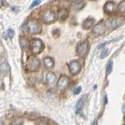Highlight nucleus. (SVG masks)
<instances>
[{"label": "nucleus", "instance_id": "f03ea898", "mask_svg": "<svg viewBox=\"0 0 125 125\" xmlns=\"http://www.w3.org/2000/svg\"><path fill=\"white\" fill-rule=\"evenodd\" d=\"M31 49L34 54H38L43 49V44L41 40L34 39L31 41Z\"/></svg>", "mask_w": 125, "mask_h": 125}, {"label": "nucleus", "instance_id": "f3484780", "mask_svg": "<svg viewBox=\"0 0 125 125\" xmlns=\"http://www.w3.org/2000/svg\"><path fill=\"white\" fill-rule=\"evenodd\" d=\"M93 24V21L91 19H87L83 23V28L85 30H88L92 27Z\"/></svg>", "mask_w": 125, "mask_h": 125}, {"label": "nucleus", "instance_id": "a211bd4d", "mask_svg": "<svg viewBox=\"0 0 125 125\" xmlns=\"http://www.w3.org/2000/svg\"><path fill=\"white\" fill-rule=\"evenodd\" d=\"M118 10L121 13H125V0H123L118 4Z\"/></svg>", "mask_w": 125, "mask_h": 125}, {"label": "nucleus", "instance_id": "dca6fc26", "mask_svg": "<svg viewBox=\"0 0 125 125\" xmlns=\"http://www.w3.org/2000/svg\"><path fill=\"white\" fill-rule=\"evenodd\" d=\"M10 70V67L7 62H3L0 64V72L2 73H7Z\"/></svg>", "mask_w": 125, "mask_h": 125}, {"label": "nucleus", "instance_id": "0eeeda50", "mask_svg": "<svg viewBox=\"0 0 125 125\" xmlns=\"http://www.w3.org/2000/svg\"><path fill=\"white\" fill-rule=\"evenodd\" d=\"M69 68L71 74L73 75H76L80 72L81 69V66L80 63L77 61H73L70 64Z\"/></svg>", "mask_w": 125, "mask_h": 125}, {"label": "nucleus", "instance_id": "c85d7f7f", "mask_svg": "<svg viewBox=\"0 0 125 125\" xmlns=\"http://www.w3.org/2000/svg\"><path fill=\"white\" fill-rule=\"evenodd\" d=\"M105 103H108V101H107V100H108V99H107V96H105Z\"/></svg>", "mask_w": 125, "mask_h": 125}, {"label": "nucleus", "instance_id": "cd10ccee", "mask_svg": "<svg viewBox=\"0 0 125 125\" xmlns=\"http://www.w3.org/2000/svg\"><path fill=\"white\" fill-rule=\"evenodd\" d=\"M122 109H123V112L124 113H125V104H123V106Z\"/></svg>", "mask_w": 125, "mask_h": 125}, {"label": "nucleus", "instance_id": "f8f14e48", "mask_svg": "<svg viewBox=\"0 0 125 125\" xmlns=\"http://www.w3.org/2000/svg\"><path fill=\"white\" fill-rule=\"evenodd\" d=\"M40 60L38 58L35 57L34 58L31 62V66H30V70L31 71H36L38 70L39 67H40Z\"/></svg>", "mask_w": 125, "mask_h": 125}, {"label": "nucleus", "instance_id": "4468645a", "mask_svg": "<svg viewBox=\"0 0 125 125\" xmlns=\"http://www.w3.org/2000/svg\"><path fill=\"white\" fill-rule=\"evenodd\" d=\"M43 63H44V66L46 68L51 69L52 68L53 66H54V60L53 59L50 58V57H46L43 60Z\"/></svg>", "mask_w": 125, "mask_h": 125}, {"label": "nucleus", "instance_id": "ddd939ff", "mask_svg": "<svg viewBox=\"0 0 125 125\" xmlns=\"http://www.w3.org/2000/svg\"><path fill=\"white\" fill-rule=\"evenodd\" d=\"M56 80V75L52 72H49L46 76V81L48 84H53Z\"/></svg>", "mask_w": 125, "mask_h": 125}, {"label": "nucleus", "instance_id": "4be33fe9", "mask_svg": "<svg viewBox=\"0 0 125 125\" xmlns=\"http://www.w3.org/2000/svg\"><path fill=\"white\" fill-rule=\"evenodd\" d=\"M41 3V0H34V1L33 2V3L31 4L30 8H34L36 6H38V4H40Z\"/></svg>", "mask_w": 125, "mask_h": 125}, {"label": "nucleus", "instance_id": "20e7f679", "mask_svg": "<svg viewBox=\"0 0 125 125\" xmlns=\"http://www.w3.org/2000/svg\"><path fill=\"white\" fill-rule=\"evenodd\" d=\"M88 49V42L87 41L78 44L76 48L77 54L81 57H84L86 54Z\"/></svg>", "mask_w": 125, "mask_h": 125}, {"label": "nucleus", "instance_id": "9b49d317", "mask_svg": "<svg viewBox=\"0 0 125 125\" xmlns=\"http://www.w3.org/2000/svg\"><path fill=\"white\" fill-rule=\"evenodd\" d=\"M69 14L68 11L66 9L62 8L59 10L58 13V18L60 21H64L68 18Z\"/></svg>", "mask_w": 125, "mask_h": 125}, {"label": "nucleus", "instance_id": "bb28decb", "mask_svg": "<svg viewBox=\"0 0 125 125\" xmlns=\"http://www.w3.org/2000/svg\"><path fill=\"white\" fill-rule=\"evenodd\" d=\"M3 3H4L3 0H0V8H1L3 6Z\"/></svg>", "mask_w": 125, "mask_h": 125}, {"label": "nucleus", "instance_id": "7ed1b4c3", "mask_svg": "<svg viewBox=\"0 0 125 125\" xmlns=\"http://www.w3.org/2000/svg\"><path fill=\"white\" fill-rule=\"evenodd\" d=\"M43 21L47 24H51L56 20V15L51 10H47L43 15Z\"/></svg>", "mask_w": 125, "mask_h": 125}, {"label": "nucleus", "instance_id": "9d476101", "mask_svg": "<svg viewBox=\"0 0 125 125\" xmlns=\"http://www.w3.org/2000/svg\"><path fill=\"white\" fill-rule=\"evenodd\" d=\"M123 23V20L121 18H116L113 19L111 23V28L113 30H115L119 27Z\"/></svg>", "mask_w": 125, "mask_h": 125}, {"label": "nucleus", "instance_id": "1a4fd4ad", "mask_svg": "<svg viewBox=\"0 0 125 125\" xmlns=\"http://www.w3.org/2000/svg\"><path fill=\"white\" fill-rule=\"evenodd\" d=\"M86 98L87 95L84 94V95L82 97H81V98L78 100V101H77L76 104V109L77 113L81 111L83 107L84 106V103H85L86 100Z\"/></svg>", "mask_w": 125, "mask_h": 125}, {"label": "nucleus", "instance_id": "2f4dec72", "mask_svg": "<svg viewBox=\"0 0 125 125\" xmlns=\"http://www.w3.org/2000/svg\"><path fill=\"white\" fill-rule=\"evenodd\" d=\"M123 119H124V121H125V116H124V117H123Z\"/></svg>", "mask_w": 125, "mask_h": 125}, {"label": "nucleus", "instance_id": "c756f323", "mask_svg": "<svg viewBox=\"0 0 125 125\" xmlns=\"http://www.w3.org/2000/svg\"><path fill=\"white\" fill-rule=\"evenodd\" d=\"M69 1H71V2H75V1H76L77 0H69Z\"/></svg>", "mask_w": 125, "mask_h": 125}, {"label": "nucleus", "instance_id": "39448f33", "mask_svg": "<svg viewBox=\"0 0 125 125\" xmlns=\"http://www.w3.org/2000/svg\"><path fill=\"white\" fill-rule=\"evenodd\" d=\"M106 31V26L103 21H100L94 26L93 29V33L95 35L100 36L104 33Z\"/></svg>", "mask_w": 125, "mask_h": 125}, {"label": "nucleus", "instance_id": "2eb2a0df", "mask_svg": "<svg viewBox=\"0 0 125 125\" xmlns=\"http://www.w3.org/2000/svg\"><path fill=\"white\" fill-rule=\"evenodd\" d=\"M20 46L21 47V48L23 49L24 51H26L29 49V47H30V41H28V39H26V38H21L20 39Z\"/></svg>", "mask_w": 125, "mask_h": 125}, {"label": "nucleus", "instance_id": "393cba45", "mask_svg": "<svg viewBox=\"0 0 125 125\" xmlns=\"http://www.w3.org/2000/svg\"><path fill=\"white\" fill-rule=\"evenodd\" d=\"M81 86H79L78 87V88H76L75 89V90H74V94H78L79 93H80V92H81Z\"/></svg>", "mask_w": 125, "mask_h": 125}, {"label": "nucleus", "instance_id": "f257e3e1", "mask_svg": "<svg viewBox=\"0 0 125 125\" xmlns=\"http://www.w3.org/2000/svg\"><path fill=\"white\" fill-rule=\"evenodd\" d=\"M26 29L30 34H38L41 33L42 27L38 21L32 20L29 21L26 24Z\"/></svg>", "mask_w": 125, "mask_h": 125}, {"label": "nucleus", "instance_id": "b1692460", "mask_svg": "<svg viewBox=\"0 0 125 125\" xmlns=\"http://www.w3.org/2000/svg\"><path fill=\"white\" fill-rule=\"evenodd\" d=\"M84 3H80L79 4H78L76 6L75 9H76V10H81V9H82L84 7Z\"/></svg>", "mask_w": 125, "mask_h": 125}, {"label": "nucleus", "instance_id": "7c9ffc66", "mask_svg": "<svg viewBox=\"0 0 125 125\" xmlns=\"http://www.w3.org/2000/svg\"><path fill=\"white\" fill-rule=\"evenodd\" d=\"M0 125H4V123L2 121H0Z\"/></svg>", "mask_w": 125, "mask_h": 125}, {"label": "nucleus", "instance_id": "6ab92c4d", "mask_svg": "<svg viewBox=\"0 0 125 125\" xmlns=\"http://www.w3.org/2000/svg\"><path fill=\"white\" fill-rule=\"evenodd\" d=\"M113 61H110L107 64V67H106V73L107 74H109L112 72V70H113Z\"/></svg>", "mask_w": 125, "mask_h": 125}, {"label": "nucleus", "instance_id": "a878e982", "mask_svg": "<svg viewBox=\"0 0 125 125\" xmlns=\"http://www.w3.org/2000/svg\"><path fill=\"white\" fill-rule=\"evenodd\" d=\"M11 10L13 11H16L18 10V8L16 7V6H13V7L11 8Z\"/></svg>", "mask_w": 125, "mask_h": 125}, {"label": "nucleus", "instance_id": "423d86ee", "mask_svg": "<svg viewBox=\"0 0 125 125\" xmlns=\"http://www.w3.org/2000/svg\"><path fill=\"white\" fill-rule=\"evenodd\" d=\"M70 83L69 78L66 76H61L57 83V86L58 88L61 90H65L66 88H68Z\"/></svg>", "mask_w": 125, "mask_h": 125}, {"label": "nucleus", "instance_id": "412c9836", "mask_svg": "<svg viewBox=\"0 0 125 125\" xmlns=\"http://www.w3.org/2000/svg\"><path fill=\"white\" fill-rule=\"evenodd\" d=\"M7 33L9 37L11 38H13L14 35V31L12 29H8L7 31Z\"/></svg>", "mask_w": 125, "mask_h": 125}, {"label": "nucleus", "instance_id": "aec40b11", "mask_svg": "<svg viewBox=\"0 0 125 125\" xmlns=\"http://www.w3.org/2000/svg\"><path fill=\"white\" fill-rule=\"evenodd\" d=\"M108 54H109V50H108V49H105L100 54V58L101 59L104 58H106L108 55Z\"/></svg>", "mask_w": 125, "mask_h": 125}, {"label": "nucleus", "instance_id": "6e6552de", "mask_svg": "<svg viewBox=\"0 0 125 125\" xmlns=\"http://www.w3.org/2000/svg\"><path fill=\"white\" fill-rule=\"evenodd\" d=\"M116 4L113 1H108L104 6V10L108 14H113L116 11Z\"/></svg>", "mask_w": 125, "mask_h": 125}, {"label": "nucleus", "instance_id": "5701e85b", "mask_svg": "<svg viewBox=\"0 0 125 125\" xmlns=\"http://www.w3.org/2000/svg\"><path fill=\"white\" fill-rule=\"evenodd\" d=\"M60 34V32L58 30H55L53 31V35L54 37L58 38Z\"/></svg>", "mask_w": 125, "mask_h": 125}]
</instances>
